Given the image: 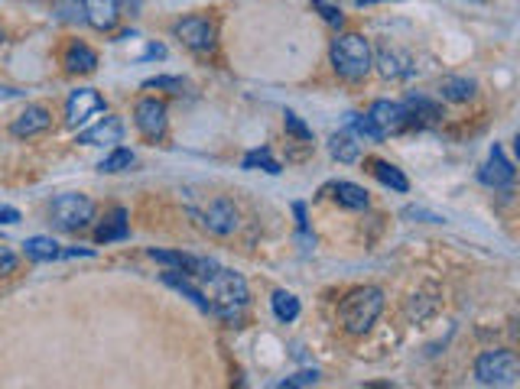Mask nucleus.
<instances>
[{
    "label": "nucleus",
    "mask_w": 520,
    "mask_h": 389,
    "mask_svg": "<svg viewBox=\"0 0 520 389\" xmlns=\"http://www.w3.org/2000/svg\"><path fill=\"white\" fill-rule=\"evenodd\" d=\"M270 305H273V315H277L283 325H289V321L299 319V299L293 295V292L277 289L273 295H270Z\"/></svg>",
    "instance_id": "nucleus-24"
},
{
    "label": "nucleus",
    "mask_w": 520,
    "mask_h": 389,
    "mask_svg": "<svg viewBox=\"0 0 520 389\" xmlns=\"http://www.w3.org/2000/svg\"><path fill=\"white\" fill-rule=\"evenodd\" d=\"M63 257H69V260H75V257H95V250H91V247H72V250H65Z\"/></svg>",
    "instance_id": "nucleus-37"
},
{
    "label": "nucleus",
    "mask_w": 520,
    "mask_h": 389,
    "mask_svg": "<svg viewBox=\"0 0 520 389\" xmlns=\"http://www.w3.org/2000/svg\"><path fill=\"white\" fill-rule=\"evenodd\" d=\"M17 221H20L17 208H7V204H4V208H0V224H17Z\"/></svg>",
    "instance_id": "nucleus-36"
},
{
    "label": "nucleus",
    "mask_w": 520,
    "mask_h": 389,
    "mask_svg": "<svg viewBox=\"0 0 520 389\" xmlns=\"http://www.w3.org/2000/svg\"><path fill=\"white\" fill-rule=\"evenodd\" d=\"M172 33L180 36L182 46H186V49H192L196 55H208L218 46V29H215V23H212L208 17H186V20H180V23L172 27Z\"/></svg>",
    "instance_id": "nucleus-6"
},
{
    "label": "nucleus",
    "mask_w": 520,
    "mask_h": 389,
    "mask_svg": "<svg viewBox=\"0 0 520 389\" xmlns=\"http://www.w3.org/2000/svg\"><path fill=\"white\" fill-rule=\"evenodd\" d=\"M404 218H413V221H426V224H442L446 218L442 214H432V211H426V208H404Z\"/></svg>",
    "instance_id": "nucleus-33"
},
{
    "label": "nucleus",
    "mask_w": 520,
    "mask_h": 389,
    "mask_svg": "<svg viewBox=\"0 0 520 389\" xmlns=\"http://www.w3.org/2000/svg\"><path fill=\"white\" fill-rule=\"evenodd\" d=\"M144 88L147 91H166V95H182V91H186V81L172 79V75H156V79L144 81Z\"/></svg>",
    "instance_id": "nucleus-30"
},
{
    "label": "nucleus",
    "mask_w": 520,
    "mask_h": 389,
    "mask_svg": "<svg viewBox=\"0 0 520 389\" xmlns=\"http://www.w3.org/2000/svg\"><path fill=\"white\" fill-rule=\"evenodd\" d=\"M63 65H65V71H72V75H88V71L98 69V53L85 43H72L65 49Z\"/></svg>",
    "instance_id": "nucleus-17"
},
{
    "label": "nucleus",
    "mask_w": 520,
    "mask_h": 389,
    "mask_svg": "<svg viewBox=\"0 0 520 389\" xmlns=\"http://www.w3.org/2000/svg\"><path fill=\"white\" fill-rule=\"evenodd\" d=\"M241 169H264V172H270V176H280V172H283V166L270 156V150H251L241 160Z\"/></svg>",
    "instance_id": "nucleus-26"
},
{
    "label": "nucleus",
    "mask_w": 520,
    "mask_h": 389,
    "mask_svg": "<svg viewBox=\"0 0 520 389\" xmlns=\"http://www.w3.org/2000/svg\"><path fill=\"white\" fill-rule=\"evenodd\" d=\"M371 124L377 127V130L384 133V137H390V133H400L407 130V111L404 104H397V101H374L368 111Z\"/></svg>",
    "instance_id": "nucleus-14"
},
{
    "label": "nucleus",
    "mask_w": 520,
    "mask_h": 389,
    "mask_svg": "<svg viewBox=\"0 0 520 389\" xmlns=\"http://www.w3.org/2000/svg\"><path fill=\"white\" fill-rule=\"evenodd\" d=\"M440 95H442V101L462 104V101H468V97L475 95V81L462 79V75H446V79L440 81Z\"/></svg>",
    "instance_id": "nucleus-22"
},
{
    "label": "nucleus",
    "mask_w": 520,
    "mask_h": 389,
    "mask_svg": "<svg viewBox=\"0 0 520 389\" xmlns=\"http://www.w3.org/2000/svg\"><path fill=\"white\" fill-rule=\"evenodd\" d=\"M329 59H332V69L339 71L345 81H361L368 79L371 65H374V53H371V43L361 33H341L332 39V49H329Z\"/></svg>",
    "instance_id": "nucleus-2"
},
{
    "label": "nucleus",
    "mask_w": 520,
    "mask_h": 389,
    "mask_svg": "<svg viewBox=\"0 0 520 389\" xmlns=\"http://www.w3.org/2000/svg\"><path fill=\"white\" fill-rule=\"evenodd\" d=\"M7 49H10V39H7V29L0 27V59L7 55Z\"/></svg>",
    "instance_id": "nucleus-38"
},
{
    "label": "nucleus",
    "mask_w": 520,
    "mask_h": 389,
    "mask_svg": "<svg viewBox=\"0 0 520 389\" xmlns=\"http://www.w3.org/2000/svg\"><path fill=\"white\" fill-rule=\"evenodd\" d=\"M283 127H287L289 137H297L299 143H313V127L306 124L299 114H293V111H287V114H283Z\"/></svg>",
    "instance_id": "nucleus-29"
},
{
    "label": "nucleus",
    "mask_w": 520,
    "mask_h": 389,
    "mask_svg": "<svg viewBox=\"0 0 520 389\" xmlns=\"http://www.w3.org/2000/svg\"><path fill=\"white\" fill-rule=\"evenodd\" d=\"M374 65L377 71L384 75L387 81H400V79H410L413 71H416V65H413V59L404 53V49H397V46H381L374 55Z\"/></svg>",
    "instance_id": "nucleus-11"
},
{
    "label": "nucleus",
    "mask_w": 520,
    "mask_h": 389,
    "mask_svg": "<svg viewBox=\"0 0 520 389\" xmlns=\"http://www.w3.org/2000/svg\"><path fill=\"white\" fill-rule=\"evenodd\" d=\"M53 17L59 23H85L81 0H53Z\"/></svg>",
    "instance_id": "nucleus-27"
},
{
    "label": "nucleus",
    "mask_w": 520,
    "mask_h": 389,
    "mask_svg": "<svg viewBox=\"0 0 520 389\" xmlns=\"http://www.w3.org/2000/svg\"><path fill=\"white\" fill-rule=\"evenodd\" d=\"M13 269H17V253H13L10 247H4V244H0V276L13 273Z\"/></svg>",
    "instance_id": "nucleus-34"
},
{
    "label": "nucleus",
    "mask_w": 520,
    "mask_h": 389,
    "mask_svg": "<svg viewBox=\"0 0 520 389\" xmlns=\"http://www.w3.org/2000/svg\"><path fill=\"white\" fill-rule=\"evenodd\" d=\"M478 178H482L488 188H494V192H511L514 178H517V169L507 162V156H504V150L498 143H494L491 153H488V162L482 166Z\"/></svg>",
    "instance_id": "nucleus-9"
},
{
    "label": "nucleus",
    "mask_w": 520,
    "mask_h": 389,
    "mask_svg": "<svg viewBox=\"0 0 520 389\" xmlns=\"http://www.w3.org/2000/svg\"><path fill=\"white\" fill-rule=\"evenodd\" d=\"M472 4H484V0H472Z\"/></svg>",
    "instance_id": "nucleus-40"
},
{
    "label": "nucleus",
    "mask_w": 520,
    "mask_h": 389,
    "mask_svg": "<svg viewBox=\"0 0 520 389\" xmlns=\"http://www.w3.org/2000/svg\"><path fill=\"white\" fill-rule=\"evenodd\" d=\"M127 234H130V224H127V211H124V208H114L111 221L101 224V228L95 230V240H98V244H111V240H124Z\"/></svg>",
    "instance_id": "nucleus-23"
},
{
    "label": "nucleus",
    "mask_w": 520,
    "mask_h": 389,
    "mask_svg": "<svg viewBox=\"0 0 520 389\" xmlns=\"http://www.w3.org/2000/svg\"><path fill=\"white\" fill-rule=\"evenodd\" d=\"M332 192H335V202H339L341 208H351V211H361V208H368L371 204V194L361 186H355V182H335Z\"/></svg>",
    "instance_id": "nucleus-19"
},
{
    "label": "nucleus",
    "mask_w": 520,
    "mask_h": 389,
    "mask_svg": "<svg viewBox=\"0 0 520 389\" xmlns=\"http://www.w3.org/2000/svg\"><path fill=\"white\" fill-rule=\"evenodd\" d=\"M315 383H319V370H299V373H293V377H287V380L280 383V389L315 386Z\"/></svg>",
    "instance_id": "nucleus-32"
},
{
    "label": "nucleus",
    "mask_w": 520,
    "mask_h": 389,
    "mask_svg": "<svg viewBox=\"0 0 520 389\" xmlns=\"http://www.w3.org/2000/svg\"><path fill=\"white\" fill-rule=\"evenodd\" d=\"M124 140V124L121 117H105L88 130H79V143L81 146H117Z\"/></svg>",
    "instance_id": "nucleus-16"
},
{
    "label": "nucleus",
    "mask_w": 520,
    "mask_h": 389,
    "mask_svg": "<svg viewBox=\"0 0 520 389\" xmlns=\"http://www.w3.org/2000/svg\"><path fill=\"white\" fill-rule=\"evenodd\" d=\"M313 10L325 20V23H329V27L341 29V23H345V13H341V7L335 4V0H313Z\"/></svg>",
    "instance_id": "nucleus-31"
},
{
    "label": "nucleus",
    "mask_w": 520,
    "mask_h": 389,
    "mask_svg": "<svg viewBox=\"0 0 520 389\" xmlns=\"http://www.w3.org/2000/svg\"><path fill=\"white\" fill-rule=\"evenodd\" d=\"M137 162V156H134V150H127V146H114V150L101 160V172H124V169H130Z\"/></svg>",
    "instance_id": "nucleus-25"
},
{
    "label": "nucleus",
    "mask_w": 520,
    "mask_h": 389,
    "mask_svg": "<svg viewBox=\"0 0 520 389\" xmlns=\"http://www.w3.org/2000/svg\"><path fill=\"white\" fill-rule=\"evenodd\" d=\"M150 59H166V46H160V43L147 46V53L140 55V62H150Z\"/></svg>",
    "instance_id": "nucleus-35"
},
{
    "label": "nucleus",
    "mask_w": 520,
    "mask_h": 389,
    "mask_svg": "<svg viewBox=\"0 0 520 389\" xmlns=\"http://www.w3.org/2000/svg\"><path fill=\"white\" fill-rule=\"evenodd\" d=\"M23 253H27V260H33V263H53V260L63 257V250H59V244H55L53 237H29L27 244H23Z\"/></svg>",
    "instance_id": "nucleus-21"
},
{
    "label": "nucleus",
    "mask_w": 520,
    "mask_h": 389,
    "mask_svg": "<svg viewBox=\"0 0 520 389\" xmlns=\"http://www.w3.org/2000/svg\"><path fill=\"white\" fill-rule=\"evenodd\" d=\"M198 289L202 295L208 299V309L212 315L224 321H241V311L247 309V302H251V292H247V283H244L241 273H234V269H224V266H215L208 276L198 279Z\"/></svg>",
    "instance_id": "nucleus-1"
},
{
    "label": "nucleus",
    "mask_w": 520,
    "mask_h": 389,
    "mask_svg": "<svg viewBox=\"0 0 520 389\" xmlns=\"http://www.w3.org/2000/svg\"><path fill=\"white\" fill-rule=\"evenodd\" d=\"M371 176H374L381 186L394 188V192H410V182H407L404 172H400L397 166H390V162H384V160H371Z\"/></svg>",
    "instance_id": "nucleus-20"
},
{
    "label": "nucleus",
    "mask_w": 520,
    "mask_h": 389,
    "mask_svg": "<svg viewBox=\"0 0 520 389\" xmlns=\"http://www.w3.org/2000/svg\"><path fill=\"white\" fill-rule=\"evenodd\" d=\"M53 127V114H49V107L43 104H29L27 111H20L13 117V124H10V133L20 137V140H27V137H37V133L49 130Z\"/></svg>",
    "instance_id": "nucleus-15"
},
{
    "label": "nucleus",
    "mask_w": 520,
    "mask_h": 389,
    "mask_svg": "<svg viewBox=\"0 0 520 389\" xmlns=\"http://www.w3.org/2000/svg\"><path fill=\"white\" fill-rule=\"evenodd\" d=\"M368 4H377V0H358V7H368Z\"/></svg>",
    "instance_id": "nucleus-39"
},
{
    "label": "nucleus",
    "mask_w": 520,
    "mask_h": 389,
    "mask_svg": "<svg viewBox=\"0 0 520 389\" xmlns=\"http://www.w3.org/2000/svg\"><path fill=\"white\" fill-rule=\"evenodd\" d=\"M404 111H407V124L410 127H432L442 120L440 101H432V97H426V95H416V91H410V95L404 97Z\"/></svg>",
    "instance_id": "nucleus-12"
},
{
    "label": "nucleus",
    "mask_w": 520,
    "mask_h": 389,
    "mask_svg": "<svg viewBox=\"0 0 520 389\" xmlns=\"http://www.w3.org/2000/svg\"><path fill=\"white\" fill-rule=\"evenodd\" d=\"M85 23L98 33H111L121 20V0H81Z\"/></svg>",
    "instance_id": "nucleus-13"
},
{
    "label": "nucleus",
    "mask_w": 520,
    "mask_h": 389,
    "mask_svg": "<svg viewBox=\"0 0 520 389\" xmlns=\"http://www.w3.org/2000/svg\"><path fill=\"white\" fill-rule=\"evenodd\" d=\"M381 311H384V292L374 289V286H365V289H355L341 299L339 319L348 335H368Z\"/></svg>",
    "instance_id": "nucleus-3"
},
{
    "label": "nucleus",
    "mask_w": 520,
    "mask_h": 389,
    "mask_svg": "<svg viewBox=\"0 0 520 389\" xmlns=\"http://www.w3.org/2000/svg\"><path fill=\"white\" fill-rule=\"evenodd\" d=\"M329 153H332L341 166H351V162L361 160V143L351 130H339V133H332V140H329Z\"/></svg>",
    "instance_id": "nucleus-18"
},
{
    "label": "nucleus",
    "mask_w": 520,
    "mask_h": 389,
    "mask_svg": "<svg viewBox=\"0 0 520 389\" xmlns=\"http://www.w3.org/2000/svg\"><path fill=\"white\" fill-rule=\"evenodd\" d=\"M345 124H348V130L355 133V137H365V140H374V143L384 140V133L371 124L368 114H348V117H345Z\"/></svg>",
    "instance_id": "nucleus-28"
},
{
    "label": "nucleus",
    "mask_w": 520,
    "mask_h": 389,
    "mask_svg": "<svg viewBox=\"0 0 520 389\" xmlns=\"http://www.w3.org/2000/svg\"><path fill=\"white\" fill-rule=\"evenodd\" d=\"M475 380L482 386L511 389L520 383V360L514 351H484L475 360Z\"/></svg>",
    "instance_id": "nucleus-5"
},
{
    "label": "nucleus",
    "mask_w": 520,
    "mask_h": 389,
    "mask_svg": "<svg viewBox=\"0 0 520 389\" xmlns=\"http://www.w3.org/2000/svg\"><path fill=\"white\" fill-rule=\"evenodd\" d=\"M49 218L59 230L65 234H75V230H85L95 221V202L81 192H65L55 194L53 204H49Z\"/></svg>",
    "instance_id": "nucleus-4"
},
{
    "label": "nucleus",
    "mask_w": 520,
    "mask_h": 389,
    "mask_svg": "<svg viewBox=\"0 0 520 389\" xmlns=\"http://www.w3.org/2000/svg\"><path fill=\"white\" fill-rule=\"evenodd\" d=\"M192 214L198 218V224H202V228L212 230V234H218V237H228V234H234V230H238V224H241L234 202H231V198H224V194L212 198L205 211H192Z\"/></svg>",
    "instance_id": "nucleus-7"
},
{
    "label": "nucleus",
    "mask_w": 520,
    "mask_h": 389,
    "mask_svg": "<svg viewBox=\"0 0 520 389\" xmlns=\"http://www.w3.org/2000/svg\"><path fill=\"white\" fill-rule=\"evenodd\" d=\"M134 124L147 140H163L166 137V104L156 97H144L134 107Z\"/></svg>",
    "instance_id": "nucleus-10"
},
{
    "label": "nucleus",
    "mask_w": 520,
    "mask_h": 389,
    "mask_svg": "<svg viewBox=\"0 0 520 389\" xmlns=\"http://www.w3.org/2000/svg\"><path fill=\"white\" fill-rule=\"evenodd\" d=\"M98 114H105V97H101L98 91L95 88L72 91L69 104H65V124L72 127V130H79V127H85L91 117H98Z\"/></svg>",
    "instance_id": "nucleus-8"
}]
</instances>
